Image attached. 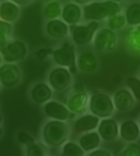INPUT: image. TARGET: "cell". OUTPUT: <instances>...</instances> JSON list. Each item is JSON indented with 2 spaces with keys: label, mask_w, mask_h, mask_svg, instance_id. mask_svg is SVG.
<instances>
[{
  "label": "cell",
  "mask_w": 140,
  "mask_h": 156,
  "mask_svg": "<svg viewBox=\"0 0 140 156\" xmlns=\"http://www.w3.org/2000/svg\"><path fill=\"white\" fill-rule=\"evenodd\" d=\"M138 76H139V79H140V72H139V74H138Z\"/></svg>",
  "instance_id": "ee69618b"
},
{
  "label": "cell",
  "mask_w": 140,
  "mask_h": 156,
  "mask_svg": "<svg viewBox=\"0 0 140 156\" xmlns=\"http://www.w3.org/2000/svg\"><path fill=\"white\" fill-rule=\"evenodd\" d=\"M3 62H4V61H3L2 56V53H0V65H1L2 63H3Z\"/></svg>",
  "instance_id": "74e56055"
},
{
  "label": "cell",
  "mask_w": 140,
  "mask_h": 156,
  "mask_svg": "<svg viewBox=\"0 0 140 156\" xmlns=\"http://www.w3.org/2000/svg\"><path fill=\"white\" fill-rule=\"evenodd\" d=\"M2 132H3V129L0 127V136H1L2 134Z\"/></svg>",
  "instance_id": "60d3db41"
},
{
  "label": "cell",
  "mask_w": 140,
  "mask_h": 156,
  "mask_svg": "<svg viewBox=\"0 0 140 156\" xmlns=\"http://www.w3.org/2000/svg\"><path fill=\"white\" fill-rule=\"evenodd\" d=\"M99 27V23L95 21H87L86 24L69 25V31L73 42L81 47L88 45L92 42Z\"/></svg>",
  "instance_id": "277c9868"
},
{
  "label": "cell",
  "mask_w": 140,
  "mask_h": 156,
  "mask_svg": "<svg viewBox=\"0 0 140 156\" xmlns=\"http://www.w3.org/2000/svg\"><path fill=\"white\" fill-rule=\"evenodd\" d=\"M123 156H140V146L133 143H129L122 151Z\"/></svg>",
  "instance_id": "f546056e"
},
{
  "label": "cell",
  "mask_w": 140,
  "mask_h": 156,
  "mask_svg": "<svg viewBox=\"0 0 140 156\" xmlns=\"http://www.w3.org/2000/svg\"><path fill=\"white\" fill-rule=\"evenodd\" d=\"M12 24L0 20V48L12 39Z\"/></svg>",
  "instance_id": "d4e9b609"
},
{
  "label": "cell",
  "mask_w": 140,
  "mask_h": 156,
  "mask_svg": "<svg viewBox=\"0 0 140 156\" xmlns=\"http://www.w3.org/2000/svg\"><path fill=\"white\" fill-rule=\"evenodd\" d=\"M125 40L132 53L140 54V24L129 26L125 32Z\"/></svg>",
  "instance_id": "ffe728a7"
},
{
  "label": "cell",
  "mask_w": 140,
  "mask_h": 156,
  "mask_svg": "<svg viewBox=\"0 0 140 156\" xmlns=\"http://www.w3.org/2000/svg\"><path fill=\"white\" fill-rule=\"evenodd\" d=\"M138 126H139V128H140V120H139V125H138Z\"/></svg>",
  "instance_id": "7bdbcfd3"
},
{
  "label": "cell",
  "mask_w": 140,
  "mask_h": 156,
  "mask_svg": "<svg viewBox=\"0 0 140 156\" xmlns=\"http://www.w3.org/2000/svg\"><path fill=\"white\" fill-rule=\"evenodd\" d=\"M72 1L73 2L76 3V4L79 5H84L90 2L91 0H72Z\"/></svg>",
  "instance_id": "d590c367"
},
{
  "label": "cell",
  "mask_w": 140,
  "mask_h": 156,
  "mask_svg": "<svg viewBox=\"0 0 140 156\" xmlns=\"http://www.w3.org/2000/svg\"><path fill=\"white\" fill-rule=\"evenodd\" d=\"M22 73L20 67L14 62H3L0 65V83L5 88H13L21 81Z\"/></svg>",
  "instance_id": "9c48e42d"
},
{
  "label": "cell",
  "mask_w": 140,
  "mask_h": 156,
  "mask_svg": "<svg viewBox=\"0 0 140 156\" xmlns=\"http://www.w3.org/2000/svg\"><path fill=\"white\" fill-rule=\"evenodd\" d=\"M110 1H113V2H117V3H120L123 0H110Z\"/></svg>",
  "instance_id": "f35d334b"
},
{
  "label": "cell",
  "mask_w": 140,
  "mask_h": 156,
  "mask_svg": "<svg viewBox=\"0 0 140 156\" xmlns=\"http://www.w3.org/2000/svg\"><path fill=\"white\" fill-rule=\"evenodd\" d=\"M17 139H18V141L19 142L20 144L23 145L24 146L35 142L34 138L31 136L28 133L25 132V131H21V132L18 133V136H17Z\"/></svg>",
  "instance_id": "4dcf8cb0"
},
{
  "label": "cell",
  "mask_w": 140,
  "mask_h": 156,
  "mask_svg": "<svg viewBox=\"0 0 140 156\" xmlns=\"http://www.w3.org/2000/svg\"><path fill=\"white\" fill-rule=\"evenodd\" d=\"M45 31L53 39L62 40L68 35L69 26L59 18L48 20L46 23Z\"/></svg>",
  "instance_id": "7c38bea8"
},
{
  "label": "cell",
  "mask_w": 140,
  "mask_h": 156,
  "mask_svg": "<svg viewBox=\"0 0 140 156\" xmlns=\"http://www.w3.org/2000/svg\"><path fill=\"white\" fill-rule=\"evenodd\" d=\"M93 46L98 52H111L117 47V37L115 31L107 28L97 30L93 38Z\"/></svg>",
  "instance_id": "52a82bcc"
},
{
  "label": "cell",
  "mask_w": 140,
  "mask_h": 156,
  "mask_svg": "<svg viewBox=\"0 0 140 156\" xmlns=\"http://www.w3.org/2000/svg\"><path fill=\"white\" fill-rule=\"evenodd\" d=\"M55 64L59 66L65 67L69 70L72 76L78 72L76 66V52L74 45L70 43H65L60 47L53 50L50 56Z\"/></svg>",
  "instance_id": "3957f363"
},
{
  "label": "cell",
  "mask_w": 140,
  "mask_h": 156,
  "mask_svg": "<svg viewBox=\"0 0 140 156\" xmlns=\"http://www.w3.org/2000/svg\"><path fill=\"white\" fill-rule=\"evenodd\" d=\"M61 18L68 26L77 24L83 19L82 9L75 2H68L62 6Z\"/></svg>",
  "instance_id": "9a60e30c"
},
{
  "label": "cell",
  "mask_w": 140,
  "mask_h": 156,
  "mask_svg": "<svg viewBox=\"0 0 140 156\" xmlns=\"http://www.w3.org/2000/svg\"><path fill=\"white\" fill-rule=\"evenodd\" d=\"M62 6L59 0L51 2L46 3L44 7L43 13L47 20H53L59 18L62 15Z\"/></svg>",
  "instance_id": "cb8c5ba5"
},
{
  "label": "cell",
  "mask_w": 140,
  "mask_h": 156,
  "mask_svg": "<svg viewBox=\"0 0 140 156\" xmlns=\"http://www.w3.org/2000/svg\"><path fill=\"white\" fill-rule=\"evenodd\" d=\"M53 52V49L51 48H40L35 51V56L39 59H45L48 56H50Z\"/></svg>",
  "instance_id": "1f68e13d"
},
{
  "label": "cell",
  "mask_w": 140,
  "mask_h": 156,
  "mask_svg": "<svg viewBox=\"0 0 140 156\" xmlns=\"http://www.w3.org/2000/svg\"><path fill=\"white\" fill-rule=\"evenodd\" d=\"M90 156H111V153L110 152L103 149H94L93 152L89 155Z\"/></svg>",
  "instance_id": "d6a6232c"
},
{
  "label": "cell",
  "mask_w": 140,
  "mask_h": 156,
  "mask_svg": "<svg viewBox=\"0 0 140 156\" xmlns=\"http://www.w3.org/2000/svg\"><path fill=\"white\" fill-rule=\"evenodd\" d=\"M126 84L135 99L140 101V79L134 76H129L126 79Z\"/></svg>",
  "instance_id": "83f0119b"
},
{
  "label": "cell",
  "mask_w": 140,
  "mask_h": 156,
  "mask_svg": "<svg viewBox=\"0 0 140 156\" xmlns=\"http://www.w3.org/2000/svg\"><path fill=\"white\" fill-rule=\"evenodd\" d=\"M97 132L100 138L104 141H114L118 136V124L114 119L103 118L97 126Z\"/></svg>",
  "instance_id": "2e32d148"
},
{
  "label": "cell",
  "mask_w": 140,
  "mask_h": 156,
  "mask_svg": "<svg viewBox=\"0 0 140 156\" xmlns=\"http://www.w3.org/2000/svg\"><path fill=\"white\" fill-rule=\"evenodd\" d=\"M100 117L94 114H86L78 119L74 123V130L77 133H83L92 131L97 128Z\"/></svg>",
  "instance_id": "ac0fdd59"
},
{
  "label": "cell",
  "mask_w": 140,
  "mask_h": 156,
  "mask_svg": "<svg viewBox=\"0 0 140 156\" xmlns=\"http://www.w3.org/2000/svg\"><path fill=\"white\" fill-rule=\"evenodd\" d=\"M89 110L92 114L100 117L107 118L114 113V108L113 100L109 95L102 92H96L90 97Z\"/></svg>",
  "instance_id": "5b68a950"
},
{
  "label": "cell",
  "mask_w": 140,
  "mask_h": 156,
  "mask_svg": "<svg viewBox=\"0 0 140 156\" xmlns=\"http://www.w3.org/2000/svg\"><path fill=\"white\" fill-rule=\"evenodd\" d=\"M88 97L85 92L75 93L67 102V108L75 114H83L86 111Z\"/></svg>",
  "instance_id": "44dd1931"
},
{
  "label": "cell",
  "mask_w": 140,
  "mask_h": 156,
  "mask_svg": "<svg viewBox=\"0 0 140 156\" xmlns=\"http://www.w3.org/2000/svg\"><path fill=\"white\" fill-rule=\"evenodd\" d=\"M0 53L5 62L16 63L27 57L28 48L24 41L12 39L4 47L0 48Z\"/></svg>",
  "instance_id": "8992f818"
},
{
  "label": "cell",
  "mask_w": 140,
  "mask_h": 156,
  "mask_svg": "<svg viewBox=\"0 0 140 156\" xmlns=\"http://www.w3.org/2000/svg\"><path fill=\"white\" fill-rule=\"evenodd\" d=\"M69 129L64 121L53 120L46 123L43 129V139L47 146L58 147L68 140Z\"/></svg>",
  "instance_id": "7a4b0ae2"
},
{
  "label": "cell",
  "mask_w": 140,
  "mask_h": 156,
  "mask_svg": "<svg viewBox=\"0 0 140 156\" xmlns=\"http://www.w3.org/2000/svg\"><path fill=\"white\" fill-rule=\"evenodd\" d=\"M85 151L79 145L72 142H68L62 148V155L64 156H83Z\"/></svg>",
  "instance_id": "4316f807"
},
{
  "label": "cell",
  "mask_w": 140,
  "mask_h": 156,
  "mask_svg": "<svg viewBox=\"0 0 140 156\" xmlns=\"http://www.w3.org/2000/svg\"><path fill=\"white\" fill-rule=\"evenodd\" d=\"M10 1L15 2V4L19 5L20 7H23V6H26L27 5L30 4L33 2V0H10Z\"/></svg>",
  "instance_id": "e575fe53"
},
{
  "label": "cell",
  "mask_w": 140,
  "mask_h": 156,
  "mask_svg": "<svg viewBox=\"0 0 140 156\" xmlns=\"http://www.w3.org/2000/svg\"><path fill=\"white\" fill-rule=\"evenodd\" d=\"M30 96L33 101L38 105L47 103L53 96L50 85L45 82H38L33 85L30 90Z\"/></svg>",
  "instance_id": "e0dca14e"
},
{
  "label": "cell",
  "mask_w": 140,
  "mask_h": 156,
  "mask_svg": "<svg viewBox=\"0 0 140 156\" xmlns=\"http://www.w3.org/2000/svg\"><path fill=\"white\" fill-rule=\"evenodd\" d=\"M1 87H2V85H1V83H0V89H1Z\"/></svg>",
  "instance_id": "b9f144b4"
},
{
  "label": "cell",
  "mask_w": 140,
  "mask_h": 156,
  "mask_svg": "<svg viewBox=\"0 0 140 156\" xmlns=\"http://www.w3.org/2000/svg\"><path fill=\"white\" fill-rule=\"evenodd\" d=\"M120 137L128 143L136 141L140 136V128L136 122L132 120L123 121L120 126Z\"/></svg>",
  "instance_id": "d6986e66"
},
{
  "label": "cell",
  "mask_w": 140,
  "mask_h": 156,
  "mask_svg": "<svg viewBox=\"0 0 140 156\" xmlns=\"http://www.w3.org/2000/svg\"><path fill=\"white\" fill-rule=\"evenodd\" d=\"M44 111L46 115L50 118L56 120L65 121L68 119L75 117L74 112H72L67 107L55 101H49L44 105Z\"/></svg>",
  "instance_id": "30bf717a"
},
{
  "label": "cell",
  "mask_w": 140,
  "mask_h": 156,
  "mask_svg": "<svg viewBox=\"0 0 140 156\" xmlns=\"http://www.w3.org/2000/svg\"><path fill=\"white\" fill-rule=\"evenodd\" d=\"M44 2L45 3H49V2H54V1H57V0H43Z\"/></svg>",
  "instance_id": "8d00e7d4"
},
{
  "label": "cell",
  "mask_w": 140,
  "mask_h": 156,
  "mask_svg": "<svg viewBox=\"0 0 140 156\" xmlns=\"http://www.w3.org/2000/svg\"><path fill=\"white\" fill-rule=\"evenodd\" d=\"M124 15L128 25L135 26L140 24V3L132 2L128 5Z\"/></svg>",
  "instance_id": "603a6c76"
},
{
  "label": "cell",
  "mask_w": 140,
  "mask_h": 156,
  "mask_svg": "<svg viewBox=\"0 0 140 156\" xmlns=\"http://www.w3.org/2000/svg\"><path fill=\"white\" fill-rule=\"evenodd\" d=\"M2 117L1 114H0V126L2 125Z\"/></svg>",
  "instance_id": "ab89813d"
},
{
  "label": "cell",
  "mask_w": 140,
  "mask_h": 156,
  "mask_svg": "<svg viewBox=\"0 0 140 156\" xmlns=\"http://www.w3.org/2000/svg\"><path fill=\"white\" fill-rule=\"evenodd\" d=\"M107 22L108 28L114 30V31L123 28L127 24H126L125 15L123 14H121L120 12L110 17L107 21Z\"/></svg>",
  "instance_id": "484cf974"
},
{
  "label": "cell",
  "mask_w": 140,
  "mask_h": 156,
  "mask_svg": "<svg viewBox=\"0 0 140 156\" xmlns=\"http://www.w3.org/2000/svg\"><path fill=\"white\" fill-rule=\"evenodd\" d=\"M21 15V7L10 0L0 2V20L10 24L16 22Z\"/></svg>",
  "instance_id": "5bb4252c"
},
{
  "label": "cell",
  "mask_w": 140,
  "mask_h": 156,
  "mask_svg": "<svg viewBox=\"0 0 140 156\" xmlns=\"http://www.w3.org/2000/svg\"><path fill=\"white\" fill-rule=\"evenodd\" d=\"M73 89L75 93L85 92V88H84V85L82 82H76L73 87Z\"/></svg>",
  "instance_id": "836d02e7"
},
{
  "label": "cell",
  "mask_w": 140,
  "mask_h": 156,
  "mask_svg": "<svg viewBox=\"0 0 140 156\" xmlns=\"http://www.w3.org/2000/svg\"><path fill=\"white\" fill-rule=\"evenodd\" d=\"M25 152L27 156H43L45 151L41 145L33 142L26 146Z\"/></svg>",
  "instance_id": "f1b7e54d"
},
{
  "label": "cell",
  "mask_w": 140,
  "mask_h": 156,
  "mask_svg": "<svg viewBox=\"0 0 140 156\" xmlns=\"http://www.w3.org/2000/svg\"><path fill=\"white\" fill-rule=\"evenodd\" d=\"M100 136L98 132L87 133L79 139V146L85 152H91L97 149L100 144Z\"/></svg>",
  "instance_id": "7402d4cb"
},
{
  "label": "cell",
  "mask_w": 140,
  "mask_h": 156,
  "mask_svg": "<svg viewBox=\"0 0 140 156\" xmlns=\"http://www.w3.org/2000/svg\"><path fill=\"white\" fill-rule=\"evenodd\" d=\"M120 12V4L110 0L91 2L84 5L82 8L83 20L85 21H104Z\"/></svg>",
  "instance_id": "6da1fadb"
},
{
  "label": "cell",
  "mask_w": 140,
  "mask_h": 156,
  "mask_svg": "<svg viewBox=\"0 0 140 156\" xmlns=\"http://www.w3.org/2000/svg\"><path fill=\"white\" fill-rule=\"evenodd\" d=\"M78 70L84 73H94L98 69V59L95 53L90 50H85L79 53L76 58Z\"/></svg>",
  "instance_id": "8fae6325"
},
{
  "label": "cell",
  "mask_w": 140,
  "mask_h": 156,
  "mask_svg": "<svg viewBox=\"0 0 140 156\" xmlns=\"http://www.w3.org/2000/svg\"><path fill=\"white\" fill-rule=\"evenodd\" d=\"M113 103L116 110L125 112L133 108L135 105V98L129 90L122 88L115 92L113 98Z\"/></svg>",
  "instance_id": "4fadbf2b"
},
{
  "label": "cell",
  "mask_w": 140,
  "mask_h": 156,
  "mask_svg": "<svg viewBox=\"0 0 140 156\" xmlns=\"http://www.w3.org/2000/svg\"><path fill=\"white\" fill-rule=\"evenodd\" d=\"M48 82L53 89L64 91L72 83V75L67 68L57 66L49 73Z\"/></svg>",
  "instance_id": "ba28073f"
}]
</instances>
